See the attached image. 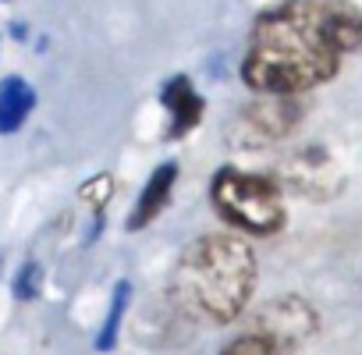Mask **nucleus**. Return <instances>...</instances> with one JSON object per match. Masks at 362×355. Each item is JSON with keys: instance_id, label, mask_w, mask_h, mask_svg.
Listing matches in <instances>:
<instances>
[{"instance_id": "nucleus-1", "label": "nucleus", "mask_w": 362, "mask_h": 355, "mask_svg": "<svg viewBox=\"0 0 362 355\" xmlns=\"http://www.w3.org/2000/svg\"><path fill=\"white\" fill-rule=\"evenodd\" d=\"M362 43L351 0H277L256 15L242 57V82L259 96H298L330 82Z\"/></svg>"}, {"instance_id": "nucleus-2", "label": "nucleus", "mask_w": 362, "mask_h": 355, "mask_svg": "<svg viewBox=\"0 0 362 355\" xmlns=\"http://www.w3.org/2000/svg\"><path fill=\"white\" fill-rule=\"evenodd\" d=\"M259 263L245 238L238 235H203L181 249L170 270L174 305L210 327L235 323L256 288Z\"/></svg>"}, {"instance_id": "nucleus-3", "label": "nucleus", "mask_w": 362, "mask_h": 355, "mask_svg": "<svg viewBox=\"0 0 362 355\" xmlns=\"http://www.w3.org/2000/svg\"><path fill=\"white\" fill-rule=\"evenodd\" d=\"M214 214L245 235H274L284 228V192L270 174L221 167L210 182Z\"/></svg>"}, {"instance_id": "nucleus-4", "label": "nucleus", "mask_w": 362, "mask_h": 355, "mask_svg": "<svg viewBox=\"0 0 362 355\" xmlns=\"http://www.w3.org/2000/svg\"><path fill=\"white\" fill-rule=\"evenodd\" d=\"M274 182L281 192H291V196H302L313 203H327L344 189V170L323 146H305V149H295L281 163Z\"/></svg>"}, {"instance_id": "nucleus-5", "label": "nucleus", "mask_w": 362, "mask_h": 355, "mask_svg": "<svg viewBox=\"0 0 362 355\" xmlns=\"http://www.w3.org/2000/svg\"><path fill=\"white\" fill-rule=\"evenodd\" d=\"M320 320H316V309L298 298V295H281V298H270L263 305L252 309L249 316V330L252 337H263L270 344H277L281 351H291L295 344L309 341L316 334Z\"/></svg>"}, {"instance_id": "nucleus-6", "label": "nucleus", "mask_w": 362, "mask_h": 355, "mask_svg": "<svg viewBox=\"0 0 362 355\" xmlns=\"http://www.w3.org/2000/svg\"><path fill=\"white\" fill-rule=\"evenodd\" d=\"M302 117L305 103L298 96H259L238 110V132L245 142L252 139V146H267L288 139L302 124Z\"/></svg>"}, {"instance_id": "nucleus-7", "label": "nucleus", "mask_w": 362, "mask_h": 355, "mask_svg": "<svg viewBox=\"0 0 362 355\" xmlns=\"http://www.w3.org/2000/svg\"><path fill=\"white\" fill-rule=\"evenodd\" d=\"M160 103H163L167 114H170L167 139H185V135H192V128H199L203 110H206V100L199 96V89L192 86L189 75L167 78V82L160 86Z\"/></svg>"}, {"instance_id": "nucleus-8", "label": "nucleus", "mask_w": 362, "mask_h": 355, "mask_svg": "<svg viewBox=\"0 0 362 355\" xmlns=\"http://www.w3.org/2000/svg\"><path fill=\"white\" fill-rule=\"evenodd\" d=\"M174 182H177V163H174V160L160 163V167L149 174V182L142 185V192H139V199H135V206H132V214H128V231H142V228H149V224L163 214Z\"/></svg>"}, {"instance_id": "nucleus-9", "label": "nucleus", "mask_w": 362, "mask_h": 355, "mask_svg": "<svg viewBox=\"0 0 362 355\" xmlns=\"http://www.w3.org/2000/svg\"><path fill=\"white\" fill-rule=\"evenodd\" d=\"M36 107V89L22 75L0 78V135H15Z\"/></svg>"}, {"instance_id": "nucleus-10", "label": "nucleus", "mask_w": 362, "mask_h": 355, "mask_svg": "<svg viewBox=\"0 0 362 355\" xmlns=\"http://www.w3.org/2000/svg\"><path fill=\"white\" fill-rule=\"evenodd\" d=\"M132 305V281H117L114 284V295H110V309H107V320L96 334V351H110L117 344V334H121V323H124V313Z\"/></svg>"}, {"instance_id": "nucleus-11", "label": "nucleus", "mask_w": 362, "mask_h": 355, "mask_svg": "<svg viewBox=\"0 0 362 355\" xmlns=\"http://www.w3.org/2000/svg\"><path fill=\"white\" fill-rule=\"evenodd\" d=\"M40 284H43V267L36 260L22 263V270L15 274V298H22V302L36 298L40 295Z\"/></svg>"}, {"instance_id": "nucleus-12", "label": "nucleus", "mask_w": 362, "mask_h": 355, "mask_svg": "<svg viewBox=\"0 0 362 355\" xmlns=\"http://www.w3.org/2000/svg\"><path fill=\"white\" fill-rule=\"evenodd\" d=\"M221 355H288V351H281L277 344H270V341H263V337L242 334V337H235Z\"/></svg>"}, {"instance_id": "nucleus-13", "label": "nucleus", "mask_w": 362, "mask_h": 355, "mask_svg": "<svg viewBox=\"0 0 362 355\" xmlns=\"http://www.w3.org/2000/svg\"><path fill=\"white\" fill-rule=\"evenodd\" d=\"M11 36H15V40H25V36H29V29H25L22 22H15V25H11Z\"/></svg>"}]
</instances>
